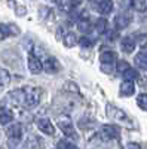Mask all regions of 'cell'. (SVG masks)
<instances>
[{"label":"cell","mask_w":147,"mask_h":149,"mask_svg":"<svg viewBox=\"0 0 147 149\" xmlns=\"http://www.w3.org/2000/svg\"><path fill=\"white\" fill-rule=\"evenodd\" d=\"M95 125H97V121H95L92 116H89V115L82 116V118L79 119V122H77V127L82 128V130H91V128H94Z\"/></svg>","instance_id":"cell-14"},{"label":"cell","mask_w":147,"mask_h":149,"mask_svg":"<svg viewBox=\"0 0 147 149\" xmlns=\"http://www.w3.org/2000/svg\"><path fill=\"white\" fill-rule=\"evenodd\" d=\"M120 46H122V49H124V52L132 54L134 49H135V40H134L132 37L126 36V37H124V39L120 40Z\"/></svg>","instance_id":"cell-15"},{"label":"cell","mask_w":147,"mask_h":149,"mask_svg":"<svg viewBox=\"0 0 147 149\" xmlns=\"http://www.w3.org/2000/svg\"><path fill=\"white\" fill-rule=\"evenodd\" d=\"M137 104L140 106V109L147 110V94H140L137 97Z\"/></svg>","instance_id":"cell-26"},{"label":"cell","mask_w":147,"mask_h":149,"mask_svg":"<svg viewBox=\"0 0 147 149\" xmlns=\"http://www.w3.org/2000/svg\"><path fill=\"white\" fill-rule=\"evenodd\" d=\"M126 148L128 149H141V145L140 143H135V142H129Z\"/></svg>","instance_id":"cell-32"},{"label":"cell","mask_w":147,"mask_h":149,"mask_svg":"<svg viewBox=\"0 0 147 149\" xmlns=\"http://www.w3.org/2000/svg\"><path fill=\"white\" fill-rule=\"evenodd\" d=\"M26 149H43V143L40 140V137L31 136L26 140Z\"/></svg>","instance_id":"cell-17"},{"label":"cell","mask_w":147,"mask_h":149,"mask_svg":"<svg viewBox=\"0 0 147 149\" xmlns=\"http://www.w3.org/2000/svg\"><path fill=\"white\" fill-rule=\"evenodd\" d=\"M101 61V70L104 73H112L113 72V63L116 61V52L115 51H106L100 55Z\"/></svg>","instance_id":"cell-4"},{"label":"cell","mask_w":147,"mask_h":149,"mask_svg":"<svg viewBox=\"0 0 147 149\" xmlns=\"http://www.w3.org/2000/svg\"><path fill=\"white\" fill-rule=\"evenodd\" d=\"M135 43H138L141 48H146L147 46V34H140L137 37V42Z\"/></svg>","instance_id":"cell-29"},{"label":"cell","mask_w":147,"mask_h":149,"mask_svg":"<svg viewBox=\"0 0 147 149\" xmlns=\"http://www.w3.org/2000/svg\"><path fill=\"white\" fill-rule=\"evenodd\" d=\"M131 6L137 12H146L147 9V2L146 0H131Z\"/></svg>","instance_id":"cell-21"},{"label":"cell","mask_w":147,"mask_h":149,"mask_svg":"<svg viewBox=\"0 0 147 149\" xmlns=\"http://www.w3.org/2000/svg\"><path fill=\"white\" fill-rule=\"evenodd\" d=\"M82 2H83V0H67L68 6H71V8H76V6H79Z\"/></svg>","instance_id":"cell-31"},{"label":"cell","mask_w":147,"mask_h":149,"mask_svg":"<svg viewBox=\"0 0 147 149\" xmlns=\"http://www.w3.org/2000/svg\"><path fill=\"white\" fill-rule=\"evenodd\" d=\"M91 2H97V0H91ZM98 2H100V0H98Z\"/></svg>","instance_id":"cell-35"},{"label":"cell","mask_w":147,"mask_h":149,"mask_svg":"<svg viewBox=\"0 0 147 149\" xmlns=\"http://www.w3.org/2000/svg\"><path fill=\"white\" fill-rule=\"evenodd\" d=\"M131 21H132V15L129 14V12H120V14L116 15V18H115L116 29L117 30H122V29L128 27L129 24H131Z\"/></svg>","instance_id":"cell-11"},{"label":"cell","mask_w":147,"mask_h":149,"mask_svg":"<svg viewBox=\"0 0 147 149\" xmlns=\"http://www.w3.org/2000/svg\"><path fill=\"white\" fill-rule=\"evenodd\" d=\"M57 125L59 127V130L63 131L64 136H67L68 139H73V140H79V134L76 133L75 127H73V122L70 121L68 116H61L57 119Z\"/></svg>","instance_id":"cell-3"},{"label":"cell","mask_w":147,"mask_h":149,"mask_svg":"<svg viewBox=\"0 0 147 149\" xmlns=\"http://www.w3.org/2000/svg\"><path fill=\"white\" fill-rule=\"evenodd\" d=\"M8 137H9V145H17L21 142L22 136H24V130H22V125L21 124H12V125L8 128L6 131Z\"/></svg>","instance_id":"cell-5"},{"label":"cell","mask_w":147,"mask_h":149,"mask_svg":"<svg viewBox=\"0 0 147 149\" xmlns=\"http://www.w3.org/2000/svg\"><path fill=\"white\" fill-rule=\"evenodd\" d=\"M101 137L104 140H113V139H119L120 136V130L116 125H112V124H106L101 128Z\"/></svg>","instance_id":"cell-6"},{"label":"cell","mask_w":147,"mask_h":149,"mask_svg":"<svg viewBox=\"0 0 147 149\" xmlns=\"http://www.w3.org/2000/svg\"><path fill=\"white\" fill-rule=\"evenodd\" d=\"M12 121H14V112L9 107H5L3 104H0V124L2 125H8Z\"/></svg>","instance_id":"cell-12"},{"label":"cell","mask_w":147,"mask_h":149,"mask_svg":"<svg viewBox=\"0 0 147 149\" xmlns=\"http://www.w3.org/2000/svg\"><path fill=\"white\" fill-rule=\"evenodd\" d=\"M57 146L58 149H79L77 146L73 145V142H68V140H59Z\"/></svg>","instance_id":"cell-25"},{"label":"cell","mask_w":147,"mask_h":149,"mask_svg":"<svg viewBox=\"0 0 147 149\" xmlns=\"http://www.w3.org/2000/svg\"><path fill=\"white\" fill-rule=\"evenodd\" d=\"M113 10V2L112 0H100L98 3V12L103 15H108Z\"/></svg>","instance_id":"cell-16"},{"label":"cell","mask_w":147,"mask_h":149,"mask_svg":"<svg viewBox=\"0 0 147 149\" xmlns=\"http://www.w3.org/2000/svg\"><path fill=\"white\" fill-rule=\"evenodd\" d=\"M116 37H117V31H113V33L108 34V39H110V40H115Z\"/></svg>","instance_id":"cell-33"},{"label":"cell","mask_w":147,"mask_h":149,"mask_svg":"<svg viewBox=\"0 0 147 149\" xmlns=\"http://www.w3.org/2000/svg\"><path fill=\"white\" fill-rule=\"evenodd\" d=\"M95 30H97V33H100V34L106 33L107 31V19L106 18H98L97 24H95Z\"/></svg>","instance_id":"cell-22"},{"label":"cell","mask_w":147,"mask_h":149,"mask_svg":"<svg viewBox=\"0 0 147 149\" xmlns=\"http://www.w3.org/2000/svg\"><path fill=\"white\" fill-rule=\"evenodd\" d=\"M106 112H107V116L112 119V121L119 122V124H122V125H126V127H129V128L134 127L132 119H131L122 109H119V107H116V106H113V104H107Z\"/></svg>","instance_id":"cell-2"},{"label":"cell","mask_w":147,"mask_h":149,"mask_svg":"<svg viewBox=\"0 0 147 149\" xmlns=\"http://www.w3.org/2000/svg\"><path fill=\"white\" fill-rule=\"evenodd\" d=\"M36 125H37V128L42 133H45L48 136H54V133H55V127L52 125V122L49 121L48 118H39V119H36Z\"/></svg>","instance_id":"cell-10"},{"label":"cell","mask_w":147,"mask_h":149,"mask_svg":"<svg viewBox=\"0 0 147 149\" xmlns=\"http://www.w3.org/2000/svg\"><path fill=\"white\" fill-rule=\"evenodd\" d=\"M54 2H55L57 5H61V3H63V0H54Z\"/></svg>","instance_id":"cell-34"},{"label":"cell","mask_w":147,"mask_h":149,"mask_svg":"<svg viewBox=\"0 0 147 149\" xmlns=\"http://www.w3.org/2000/svg\"><path fill=\"white\" fill-rule=\"evenodd\" d=\"M19 29L15 24H2L0 22V40H5L8 36H18Z\"/></svg>","instance_id":"cell-7"},{"label":"cell","mask_w":147,"mask_h":149,"mask_svg":"<svg viewBox=\"0 0 147 149\" xmlns=\"http://www.w3.org/2000/svg\"><path fill=\"white\" fill-rule=\"evenodd\" d=\"M42 88H37V86H22L19 90H14L9 93V97L14 100L15 104L22 106L26 109H33L36 107L40 100H42Z\"/></svg>","instance_id":"cell-1"},{"label":"cell","mask_w":147,"mask_h":149,"mask_svg":"<svg viewBox=\"0 0 147 149\" xmlns=\"http://www.w3.org/2000/svg\"><path fill=\"white\" fill-rule=\"evenodd\" d=\"M14 8H15L17 15H19V17H22V15H26V14H27V9L24 8L22 5H17V6H14Z\"/></svg>","instance_id":"cell-30"},{"label":"cell","mask_w":147,"mask_h":149,"mask_svg":"<svg viewBox=\"0 0 147 149\" xmlns=\"http://www.w3.org/2000/svg\"><path fill=\"white\" fill-rule=\"evenodd\" d=\"M9 81H10V74H9V72H8L6 69H2V67H0V86L8 85Z\"/></svg>","instance_id":"cell-23"},{"label":"cell","mask_w":147,"mask_h":149,"mask_svg":"<svg viewBox=\"0 0 147 149\" xmlns=\"http://www.w3.org/2000/svg\"><path fill=\"white\" fill-rule=\"evenodd\" d=\"M28 69H30V72H31L33 74H39V73L43 70L42 60L36 55V54H33V52H30V55H28Z\"/></svg>","instance_id":"cell-8"},{"label":"cell","mask_w":147,"mask_h":149,"mask_svg":"<svg viewBox=\"0 0 147 149\" xmlns=\"http://www.w3.org/2000/svg\"><path fill=\"white\" fill-rule=\"evenodd\" d=\"M134 61H135L137 67L147 69V52H138L135 55V58H134Z\"/></svg>","instance_id":"cell-20"},{"label":"cell","mask_w":147,"mask_h":149,"mask_svg":"<svg viewBox=\"0 0 147 149\" xmlns=\"http://www.w3.org/2000/svg\"><path fill=\"white\" fill-rule=\"evenodd\" d=\"M43 70L46 73H49V74H55V73H58L61 70V64L58 63L57 58L49 55V57H46L45 63H43Z\"/></svg>","instance_id":"cell-9"},{"label":"cell","mask_w":147,"mask_h":149,"mask_svg":"<svg viewBox=\"0 0 147 149\" xmlns=\"http://www.w3.org/2000/svg\"><path fill=\"white\" fill-rule=\"evenodd\" d=\"M137 78H138V72L135 69L129 67L128 70L124 72V79L125 81H134V79H137Z\"/></svg>","instance_id":"cell-24"},{"label":"cell","mask_w":147,"mask_h":149,"mask_svg":"<svg viewBox=\"0 0 147 149\" xmlns=\"http://www.w3.org/2000/svg\"><path fill=\"white\" fill-rule=\"evenodd\" d=\"M119 91H120L122 97H129V95H132L134 93H135V85H134L132 81H124L120 84Z\"/></svg>","instance_id":"cell-13"},{"label":"cell","mask_w":147,"mask_h":149,"mask_svg":"<svg viewBox=\"0 0 147 149\" xmlns=\"http://www.w3.org/2000/svg\"><path fill=\"white\" fill-rule=\"evenodd\" d=\"M86 14H83V17L79 19V22H77V29H79V31H82V33H89L91 31V29H92V26H91V21L85 17Z\"/></svg>","instance_id":"cell-18"},{"label":"cell","mask_w":147,"mask_h":149,"mask_svg":"<svg viewBox=\"0 0 147 149\" xmlns=\"http://www.w3.org/2000/svg\"><path fill=\"white\" fill-rule=\"evenodd\" d=\"M79 45H80L82 48H91V46L94 45V40L89 39L88 36H83V37H80V39H79Z\"/></svg>","instance_id":"cell-27"},{"label":"cell","mask_w":147,"mask_h":149,"mask_svg":"<svg viewBox=\"0 0 147 149\" xmlns=\"http://www.w3.org/2000/svg\"><path fill=\"white\" fill-rule=\"evenodd\" d=\"M63 42H64V45L67 48H71V46H75L77 43V37H76V34L73 31H67L63 36Z\"/></svg>","instance_id":"cell-19"},{"label":"cell","mask_w":147,"mask_h":149,"mask_svg":"<svg viewBox=\"0 0 147 149\" xmlns=\"http://www.w3.org/2000/svg\"><path fill=\"white\" fill-rule=\"evenodd\" d=\"M117 72H120V73H124L125 70H128L129 69V63L128 61H125V60H120V61H117Z\"/></svg>","instance_id":"cell-28"}]
</instances>
